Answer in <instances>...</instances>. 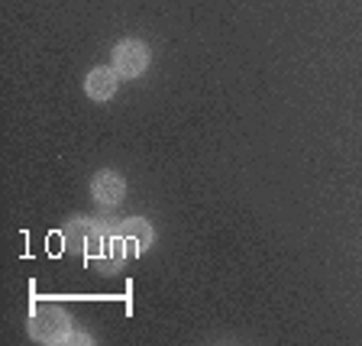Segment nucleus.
I'll use <instances>...</instances> for the list:
<instances>
[{"label":"nucleus","mask_w":362,"mask_h":346,"mask_svg":"<svg viewBox=\"0 0 362 346\" xmlns=\"http://www.w3.org/2000/svg\"><path fill=\"white\" fill-rule=\"evenodd\" d=\"M149 65V49L136 39H127L113 49V71L120 78H139Z\"/></svg>","instance_id":"nucleus-1"},{"label":"nucleus","mask_w":362,"mask_h":346,"mask_svg":"<svg viewBox=\"0 0 362 346\" xmlns=\"http://www.w3.org/2000/svg\"><path fill=\"white\" fill-rule=\"evenodd\" d=\"M30 333L42 343H62V340H68V317L55 308H42L33 314Z\"/></svg>","instance_id":"nucleus-2"},{"label":"nucleus","mask_w":362,"mask_h":346,"mask_svg":"<svg viewBox=\"0 0 362 346\" xmlns=\"http://www.w3.org/2000/svg\"><path fill=\"white\" fill-rule=\"evenodd\" d=\"M123 191H127V185H123V178L117 172H98L94 181H90V195L104 207H117L123 201Z\"/></svg>","instance_id":"nucleus-3"},{"label":"nucleus","mask_w":362,"mask_h":346,"mask_svg":"<svg viewBox=\"0 0 362 346\" xmlns=\"http://www.w3.org/2000/svg\"><path fill=\"white\" fill-rule=\"evenodd\" d=\"M84 91H88L90 100H110L113 91H117V71H110V68H94V71L84 78Z\"/></svg>","instance_id":"nucleus-4"},{"label":"nucleus","mask_w":362,"mask_h":346,"mask_svg":"<svg viewBox=\"0 0 362 346\" xmlns=\"http://www.w3.org/2000/svg\"><path fill=\"white\" fill-rule=\"evenodd\" d=\"M117 236L129 243V253H133V256H139L143 249L152 246V226L146 224V220H127Z\"/></svg>","instance_id":"nucleus-5"}]
</instances>
